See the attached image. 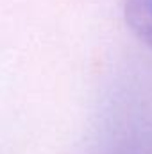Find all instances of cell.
Instances as JSON below:
<instances>
[{
	"label": "cell",
	"instance_id": "cell-1",
	"mask_svg": "<svg viewBox=\"0 0 152 154\" xmlns=\"http://www.w3.org/2000/svg\"><path fill=\"white\" fill-rule=\"evenodd\" d=\"M123 16L134 36L152 48V0H125Z\"/></svg>",
	"mask_w": 152,
	"mask_h": 154
},
{
	"label": "cell",
	"instance_id": "cell-2",
	"mask_svg": "<svg viewBox=\"0 0 152 154\" xmlns=\"http://www.w3.org/2000/svg\"><path fill=\"white\" fill-rule=\"evenodd\" d=\"M102 154H152V124L132 125Z\"/></svg>",
	"mask_w": 152,
	"mask_h": 154
}]
</instances>
